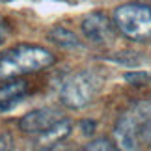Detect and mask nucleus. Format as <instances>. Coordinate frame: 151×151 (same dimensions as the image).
Masks as SVG:
<instances>
[{
  "label": "nucleus",
  "mask_w": 151,
  "mask_h": 151,
  "mask_svg": "<svg viewBox=\"0 0 151 151\" xmlns=\"http://www.w3.org/2000/svg\"><path fill=\"white\" fill-rule=\"evenodd\" d=\"M22 132L36 136L41 144H58L71 134L73 123L54 108H37L19 121Z\"/></svg>",
  "instance_id": "f257e3e1"
},
{
  "label": "nucleus",
  "mask_w": 151,
  "mask_h": 151,
  "mask_svg": "<svg viewBox=\"0 0 151 151\" xmlns=\"http://www.w3.org/2000/svg\"><path fill=\"white\" fill-rule=\"evenodd\" d=\"M52 63H54V56L50 54V50L37 45H19L0 58V80L37 73Z\"/></svg>",
  "instance_id": "f03ea898"
},
{
  "label": "nucleus",
  "mask_w": 151,
  "mask_h": 151,
  "mask_svg": "<svg viewBox=\"0 0 151 151\" xmlns=\"http://www.w3.org/2000/svg\"><path fill=\"white\" fill-rule=\"evenodd\" d=\"M101 90V77L91 69H82L65 77L60 88V101L67 108L80 110L95 99Z\"/></svg>",
  "instance_id": "7ed1b4c3"
},
{
  "label": "nucleus",
  "mask_w": 151,
  "mask_h": 151,
  "mask_svg": "<svg viewBox=\"0 0 151 151\" xmlns=\"http://www.w3.org/2000/svg\"><path fill=\"white\" fill-rule=\"evenodd\" d=\"M114 24L132 41L151 39V8L146 4H123L114 9Z\"/></svg>",
  "instance_id": "20e7f679"
},
{
  "label": "nucleus",
  "mask_w": 151,
  "mask_h": 151,
  "mask_svg": "<svg viewBox=\"0 0 151 151\" xmlns=\"http://www.w3.org/2000/svg\"><path fill=\"white\" fill-rule=\"evenodd\" d=\"M151 129V99L134 104L125 112L116 125V136L125 149H134L140 134H147Z\"/></svg>",
  "instance_id": "39448f33"
},
{
  "label": "nucleus",
  "mask_w": 151,
  "mask_h": 151,
  "mask_svg": "<svg viewBox=\"0 0 151 151\" xmlns=\"http://www.w3.org/2000/svg\"><path fill=\"white\" fill-rule=\"evenodd\" d=\"M114 21H110L101 11L88 13L82 19V32L84 36L95 45H106L114 39Z\"/></svg>",
  "instance_id": "423d86ee"
},
{
  "label": "nucleus",
  "mask_w": 151,
  "mask_h": 151,
  "mask_svg": "<svg viewBox=\"0 0 151 151\" xmlns=\"http://www.w3.org/2000/svg\"><path fill=\"white\" fill-rule=\"evenodd\" d=\"M30 86L26 80H11L0 88V114H8L28 97Z\"/></svg>",
  "instance_id": "0eeeda50"
},
{
  "label": "nucleus",
  "mask_w": 151,
  "mask_h": 151,
  "mask_svg": "<svg viewBox=\"0 0 151 151\" xmlns=\"http://www.w3.org/2000/svg\"><path fill=\"white\" fill-rule=\"evenodd\" d=\"M49 39L52 43H56L58 47H62V49H80L82 47L80 39L75 36L71 30H67V28H63V26L52 28L50 34H49Z\"/></svg>",
  "instance_id": "6e6552de"
},
{
  "label": "nucleus",
  "mask_w": 151,
  "mask_h": 151,
  "mask_svg": "<svg viewBox=\"0 0 151 151\" xmlns=\"http://www.w3.org/2000/svg\"><path fill=\"white\" fill-rule=\"evenodd\" d=\"M123 78L132 86H146L151 80V75L146 71H131V73H125Z\"/></svg>",
  "instance_id": "1a4fd4ad"
},
{
  "label": "nucleus",
  "mask_w": 151,
  "mask_h": 151,
  "mask_svg": "<svg viewBox=\"0 0 151 151\" xmlns=\"http://www.w3.org/2000/svg\"><path fill=\"white\" fill-rule=\"evenodd\" d=\"M88 151H95V149H104V151H110V149H116V146L110 140H95V142H90L88 146H86Z\"/></svg>",
  "instance_id": "9d476101"
},
{
  "label": "nucleus",
  "mask_w": 151,
  "mask_h": 151,
  "mask_svg": "<svg viewBox=\"0 0 151 151\" xmlns=\"http://www.w3.org/2000/svg\"><path fill=\"white\" fill-rule=\"evenodd\" d=\"M95 127H97V123H95V121H91V119H82V121H80V129H82V134H86V136L93 134Z\"/></svg>",
  "instance_id": "9b49d317"
},
{
  "label": "nucleus",
  "mask_w": 151,
  "mask_h": 151,
  "mask_svg": "<svg viewBox=\"0 0 151 151\" xmlns=\"http://www.w3.org/2000/svg\"><path fill=\"white\" fill-rule=\"evenodd\" d=\"M4 36H6V22L0 19V43L4 41Z\"/></svg>",
  "instance_id": "f8f14e48"
},
{
  "label": "nucleus",
  "mask_w": 151,
  "mask_h": 151,
  "mask_svg": "<svg viewBox=\"0 0 151 151\" xmlns=\"http://www.w3.org/2000/svg\"><path fill=\"white\" fill-rule=\"evenodd\" d=\"M6 140H8V138H6V134H2V138H0V149H6V147H11V146H6Z\"/></svg>",
  "instance_id": "ddd939ff"
},
{
  "label": "nucleus",
  "mask_w": 151,
  "mask_h": 151,
  "mask_svg": "<svg viewBox=\"0 0 151 151\" xmlns=\"http://www.w3.org/2000/svg\"><path fill=\"white\" fill-rule=\"evenodd\" d=\"M146 136H147V138H149V140H151V129L147 131V134H146Z\"/></svg>",
  "instance_id": "4468645a"
}]
</instances>
